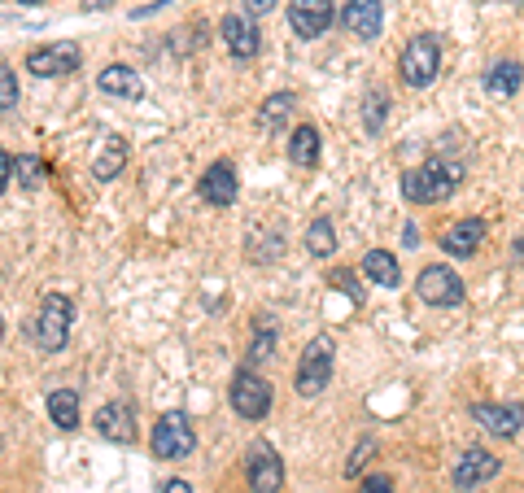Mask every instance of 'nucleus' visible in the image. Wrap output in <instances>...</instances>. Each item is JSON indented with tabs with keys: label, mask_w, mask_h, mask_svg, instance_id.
Returning <instances> with one entry per match:
<instances>
[{
	"label": "nucleus",
	"mask_w": 524,
	"mask_h": 493,
	"mask_svg": "<svg viewBox=\"0 0 524 493\" xmlns=\"http://www.w3.org/2000/svg\"><path fill=\"white\" fill-rule=\"evenodd\" d=\"M245 9H249V14H271V9H276V0H245Z\"/></svg>",
	"instance_id": "nucleus-34"
},
{
	"label": "nucleus",
	"mask_w": 524,
	"mask_h": 493,
	"mask_svg": "<svg viewBox=\"0 0 524 493\" xmlns=\"http://www.w3.org/2000/svg\"><path fill=\"white\" fill-rule=\"evenodd\" d=\"M332 18H337L332 0H289V27L297 31V40H319Z\"/></svg>",
	"instance_id": "nucleus-9"
},
{
	"label": "nucleus",
	"mask_w": 524,
	"mask_h": 493,
	"mask_svg": "<svg viewBox=\"0 0 524 493\" xmlns=\"http://www.w3.org/2000/svg\"><path fill=\"white\" fill-rule=\"evenodd\" d=\"M520 83H524V70L520 62H494L490 70H485V92L494 96V101H507V96H516L520 92Z\"/></svg>",
	"instance_id": "nucleus-18"
},
{
	"label": "nucleus",
	"mask_w": 524,
	"mask_h": 493,
	"mask_svg": "<svg viewBox=\"0 0 524 493\" xmlns=\"http://www.w3.org/2000/svg\"><path fill=\"white\" fill-rule=\"evenodd\" d=\"M27 70H31V75H40V79L70 75V70H79V44L57 40L49 48H31V53H27Z\"/></svg>",
	"instance_id": "nucleus-10"
},
{
	"label": "nucleus",
	"mask_w": 524,
	"mask_h": 493,
	"mask_svg": "<svg viewBox=\"0 0 524 493\" xmlns=\"http://www.w3.org/2000/svg\"><path fill=\"white\" fill-rule=\"evenodd\" d=\"M363 275L380 288H398L402 284V267H398V258H393L389 249H372V254L363 258Z\"/></svg>",
	"instance_id": "nucleus-20"
},
{
	"label": "nucleus",
	"mask_w": 524,
	"mask_h": 493,
	"mask_svg": "<svg viewBox=\"0 0 524 493\" xmlns=\"http://www.w3.org/2000/svg\"><path fill=\"white\" fill-rule=\"evenodd\" d=\"M9 179H14V158H9L5 149H0V197H5V188H9Z\"/></svg>",
	"instance_id": "nucleus-33"
},
{
	"label": "nucleus",
	"mask_w": 524,
	"mask_h": 493,
	"mask_svg": "<svg viewBox=\"0 0 524 493\" xmlns=\"http://www.w3.org/2000/svg\"><path fill=\"white\" fill-rule=\"evenodd\" d=\"M123 166H127V140L123 136H105V149H101V158L92 162V175H97L101 184H110V179L123 175Z\"/></svg>",
	"instance_id": "nucleus-21"
},
{
	"label": "nucleus",
	"mask_w": 524,
	"mask_h": 493,
	"mask_svg": "<svg viewBox=\"0 0 524 493\" xmlns=\"http://www.w3.org/2000/svg\"><path fill=\"white\" fill-rule=\"evenodd\" d=\"M276 354V332H262V336H254V345H249V358H271Z\"/></svg>",
	"instance_id": "nucleus-30"
},
{
	"label": "nucleus",
	"mask_w": 524,
	"mask_h": 493,
	"mask_svg": "<svg viewBox=\"0 0 524 493\" xmlns=\"http://www.w3.org/2000/svg\"><path fill=\"white\" fill-rule=\"evenodd\" d=\"M162 493H193V485H188V480H180V476H175V480H166V485H162Z\"/></svg>",
	"instance_id": "nucleus-35"
},
{
	"label": "nucleus",
	"mask_w": 524,
	"mask_h": 493,
	"mask_svg": "<svg viewBox=\"0 0 524 493\" xmlns=\"http://www.w3.org/2000/svg\"><path fill=\"white\" fill-rule=\"evenodd\" d=\"M463 184V162L450 158H433L415 171H402V197L411 206H437V201L455 197V188Z\"/></svg>",
	"instance_id": "nucleus-1"
},
{
	"label": "nucleus",
	"mask_w": 524,
	"mask_h": 493,
	"mask_svg": "<svg viewBox=\"0 0 524 493\" xmlns=\"http://www.w3.org/2000/svg\"><path fill=\"white\" fill-rule=\"evenodd\" d=\"M22 5H44V0H22Z\"/></svg>",
	"instance_id": "nucleus-38"
},
{
	"label": "nucleus",
	"mask_w": 524,
	"mask_h": 493,
	"mask_svg": "<svg viewBox=\"0 0 524 493\" xmlns=\"http://www.w3.org/2000/svg\"><path fill=\"white\" fill-rule=\"evenodd\" d=\"M0 336H5V319H0Z\"/></svg>",
	"instance_id": "nucleus-39"
},
{
	"label": "nucleus",
	"mask_w": 524,
	"mask_h": 493,
	"mask_svg": "<svg viewBox=\"0 0 524 493\" xmlns=\"http://www.w3.org/2000/svg\"><path fill=\"white\" fill-rule=\"evenodd\" d=\"M97 83H101V92L123 96V101H140L145 96V83H140V75L131 66H105Z\"/></svg>",
	"instance_id": "nucleus-19"
},
{
	"label": "nucleus",
	"mask_w": 524,
	"mask_h": 493,
	"mask_svg": "<svg viewBox=\"0 0 524 493\" xmlns=\"http://www.w3.org/2000/svg\"><path fill=\"white\" fill-rule=\"evenodd\" d=\"M219 35H223V44H228V53L241 57V62L258 57V48H262L258 27H254L249 18H241V14H228V18H223V22H219Z\"/></svg>",
	"instance_id": "nucleus-14"
},
{
	"label": "nucleus",
	"mask_w": 524,
	"mask_h": 493,
	"mask_svg": "<svg viewBox=\"0 0 524 493\" xmlns=\"http://www.w3.org/2000/svg\"><path fill=\"white\" fill-rule=\"evenodd\" d=\"M70 319H75V306H70V297L62 293H49L40 302V315H35V341H40V350H66L70 341Z\"/></svg>",
	"instance_id": "nucleus-4"
},
{
	"label": "nucleus",
	"mask_w": 524,
	"mask_h": 493,
	"mask_svg": "<svg viewBox=\"0 0 524 493\" xmlns=\"http://www.w3.org/2000/svg\"><path fill=\"white\" fill-rule=\"evenodd\" d=\"M14 175H18V184H22V188H40V184H44V162H35V158H18V162H14Z\"/></svg>",
	"instance_id": "nucleus-26"
},
{
	"label": "nucleus",
	"mask_w": 524,
	"mask_h": 493,
	"mask_svg": "<svg viewBox=\"0 0 524 493\" xmlns=\"http://www.w3.org/2000/svg\"><path fill=\"white\" fill-rule=\"evenodd\" d=\"M472 419L481 424L485 432H494V437H516L524 428V406H503V402H476L472 406Z\"/></svg>",
	"instance_id": "nucleus-12"
},
{
	"label": "nucleus",
	"mask_w": 524,
	"mask_h": 493,
	"mask_svg": "<svg viewBox=\"0 0 524 493\" xmlns=\"http://www.w3.org/2000/svg\"><path fill=\"white\" fill-rule=\"evenodd\" d=\"M153 459H166V463H180V459H193L197 450V432L188 424L184 411H166L158 424H153Z\"/></svg>",
	"instance_id": "nucleus-3"
},
{
	"label": "nucleus",
	"mask_w": 524,
	"mask_h": 493,
	"mask_svg": "<svg viewBox=\"0 0 524 493\" xmlns=\"http://www.w3.org/2000/svg\"><path fill=\"white\" fill-rule=\"evenodd\" d=\"M293 110H297V96H293V92L267 96V101H262V110H258V127H262V131H280V127L293 118Z\"/></svg>",
	"instance_id": "nucleus-23"
},
{
	"label": "nucleus",
	"mask_w": 524,
	"mask_h": 493,
	"mask_svg": "<svg viewBox=\"0 0 524 493\" xmlns=\"http://www.w3.org/2000/svg\"><path fill=\"white\" fill-rule=\"evenodd\" d=\"M332 288H341V293L350 297V302H359V297H363V288L354 284V275H350V271H337V275H332Z\"/></svg>",
	"instance_id": "nucleus-31"
},
{
	"label": "nucleus",
	"mask_w": 524,
	"mask_h": 493,
	"mask_svg": "<svg viewBox=\"0 0 524 493\" xmlns=\"http://www.w3.org/2000/svg\"><path fill=\"white\" fill-rule=\"evenodd\" d=\"M415 288H420V297L428 306H459L463 293H468L455 267H424L420 280H415Z\"/></svg>",
	"instance_id": "nucleus-8"
},
{
	"label": "nucleus",
	"mask_w": 524,
	"mask_h": 493,
	"mask_svg": "<svg viewBox=\"0 0 524 493\" xmlns=\"http://www.w3.org/2000/svg\"><path fill=\"white\" fill-rule=\"evenodd\" d=\"M359 493H398V489H393L389 476H367L363 485H359Z\"/></svg>",
	"instance_id": "nucleus-32"
},
{
	"label": "nucleus",
	"mask_w": 524,
	"mask_h": 493,
	"mask_svg": "<svg viewBox=\"0 0 524 493\" xmlns=\"http://www.w3.org/2000/svg\"><path fill=\"white\" fill-rule=\"evenodd\" d=\"M306 249H311L315 258H328L332 249H337V232H332V219H315L306 227Z\"/></svg>",
	"instance_id": "nucleus-25"
},
{
	"label": "nucleus",
	"mask_w": 524,
	"mask_h": 493,
	"mask_svg": "<svg viewBox=\"0 0 524 493\" xmlns=\"http://www.w3.org/2000/svg\"><path fill=\"white\" fill-rule=\"evenodd\" d=\"M372 454H376V441H372V437H363L359 446H354L350 463H345V472H350V476H359V472H363V459H372Z\"/></svg>",
	"instance_id": "nucleus-29"
},
{
	"label": "nucleus",
	"mask_w": 524,
	"mask_h": 493,
	"mask_svg": "<svg viewBox=\"0 0 524 493\" xmlns=\"http://www.w3.org/2000/svg\"><path fill=\"white\" fill-rule=\"evenodd\" d=\"M18 110V75L9 66H0V114Z\"/></svg>",
	"instance_id": "nucleus-27"
},
{
	"label": "nucleus",
	"mask_w": 524,
	"mask_h": 493,
	"mask_svg": "<svg viewBox=\"0 0 524 493\" xmlns=\"http://www.w3.org/2000/svg\"><path fill=\"white\" fill-rule=\"evenodd\" d=\"M332 384V341L328 336H315L311 345H306L302 363H297V384L293 389L302 393V398H319Z\"/></svg>",
	"instance_id": "nucleus-6"
},
{
	"label": "nucleus",
	"mask_w": 524,
	"mask_h": 493,
	"mask_svg": "<svg viewBox=\"0 0 524 493\" xmlns=\"http://www.w3.org/2000/svg\"><path fill=\"white\" fill-rule=\"evenodd\" d=\"M498 472H503V463H498V454H490V450H463L459 454V463H455V489H481L485 480H494Z\"/></svg>",
	"instance_id": "nucleus-11"
},
{
	"label": "nucleus",
	"mask_w": 524,
	"mask_h": 493,
	"mask_svg": "<svg viewBox=\"0 0 524 493\" xmlns=\"http://www.w3.org/2000/svg\"><path fill=\"white\" fill-rule=\"evenodd\" d=\"M341 22L354 40H376L380 27H385V9H380V0H350Z\"/></svg>",
	"instance_id": "nucleus-15"
},
{
	"label": "nucleus",
	"mask_w": 524,
	"mask_h": 493,
	"mask_svg": "<svg viewBox=\"0 0 524 493\" xmlns=\"http://www.w3.org/2000/svg\"><path fill=\"white\" fill-rule=\"evenodd\" d=\"M97 432L105 441H114V446H131L136 441V415H131V406L105 402L97 411Z\"/></svg>",
	"instance_id": "nucleus-16"
},
{
	"label": "nucleus",
	"mask_w": 524,
	"mask_h": 493,
	"mask_svg": "<svg viewBox=\"0 0 524 493\" xmlns=\"http://www.w3.org/2000/svg\"><path fill=\"white\" fill-rule=\"evenodd\" d=\"M197 192H201V201H206V206H232V201H236V192H241V179H236V166H232V162H214L210 171L201 175Z\"/></svg>",
	"instance_id": "nucleus-13"
},
{
	"label": "nucleus",
	"mask_w": 524,
	"mask_h": 493,
	"mask_svg": "<svg viewBox=\"0 0 524 493\" xmlns=\"http://www.w3.org/2000/svg\"><path fill=\"white\" fill-rule=\"evenodd\" d=\"M289 162L302 166V171H311V166H319V131L311 123H302L289 136Z\"/></svg>",
	"instance_id": "nucleus-22"
},
{
	"label": "nucleus",
	"mask_w": 524,
	"mask_h": 493,
	"mask_svg": "<svg viewBox=\"0 0 524 493\" xmlns=\"http://www.w3.org/2000/svg\"><path fill=\"white\" fill-rule=\"evenodd\" d=\"M232 411L249 419V424H262L271 411V384L258 376L254 367H241L232 376Z\"/></svg>",
	"instance_id": "nucleus-5"
},
{
	"label": "nucleus",
	"mask_w": 524,
	"mask_h": 493,
	"mask_svg": "<svg viewBox=\"0 0 524 493\" xmlns=\"http://www.w3.org/2000/svg\"><path fill=\"white\" fill-rule=\"evenodd\" d=\"M0 446H5V441H0Z\"/></svg>",
	"instance_id": "nucleus-40"
},
{
	"label": "nucleus",
	"mask_w": 524,
	"mask_h": 493,
	"mask_svg": "<svg viewBox=\"0 0 524 493\" xmlns=\"http://www.w3.org/2000/svg\"><path fill=\"white\" fill-rule=\"evenodd\" d=\"M114 0H83V9H92V14H101V9H110Z\"/></svg>",
	"instance_id": "nucleus-36"
},
{
	"label": "nucleus",
	"mask_w": 524,
	"mask_h": 493,
	"mask_svg": "<svg viewBox=\"0 0 524 493\" xmlns=\"http://www.w3.org/2000/svg\"><path fill=\"white\" fill-rule=\"evenodd\" d=\"M398 75L407 88L437 83V75H442V44H437V35H411L398 57Z\"/></svg>",
	"instance_id": "nucleus-2"
},
{
	"label": "nucleus",
	"mask_w": 524,
	"mask_h": 493,
	"mask_svg": "<svg viewBox=\"0 0 524 493\" xmlns=\"http://www.w3.org/2000/svg\"><path fill=\"white\" fill-rule=\"evenodd\" d=\"M363 118H367V131H380V123H385V92H372V101L363 105Z\"/></svg>",
	"instance_id": "nucleus-28"
},
{
	"label": "nucleus",
	"mask_w": 524,
	"mask_h": 493,
	"mask_svg": "<svg viewBox=\"0 0 524 493\" xmlns=\"http://www.w3.org/2000/svg\"><path fill=\"white\" fill-rule=\"evenodd\" d=\"M511 258H516V262H520V267H524V236L516 240V245H511Z\"/></svg>",
	"instance_id": "nucleus-37"
},
{
	"label": "nucleus",
	"mask_w": 524,
	"mask_h": 493,
	"mask_svg": "<svg viewBox=\"0 0 524 493\" xmlns=\"http://www.w3.org/2000/svg\"><path fill=\"white\" fill-rule=\"evenodd\" d=\"M481 245H485V223L481 219H459L455 227H446V236H442V249L450 258H472Z\"/></svg>",
	"instance_id": "nucleus-17"
},
{
	"label": "nucleus",
	"mask_w": 524,
	"mask_h": 493,
	"mask_svg": "<svg viewBox=\"0 0 524 493\" xmlns=\"http://www.w3.org/2000/svg\"><path fill=\"white\" fill-rule=\"evenodd\" d=\"M245 480L254 493H280L284 489V463L280 454L267 446V441H258V446H249L245 454Z\"/></svg>",
	"instance_id": "nucleus-7"
},
{
	"label": "nucleus",
	"mask_w": 524,
	"mask_h": 493,
	"mask_svg": "<svg viewBox=\"0 0 524 493\" xmlns=\"http://www.w3.org/2000/svg\"><path fill=\"white\" fill-rule=\"evenodd\" d=\"M49 419L62 432H75L79 428V393L75 389H57L49 393Z\"/></svg>",
	"instance_id": "nucleus-24"
}]
</instances>
